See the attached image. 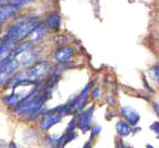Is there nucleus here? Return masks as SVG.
<instances>
[{"mask_svg": "<svg viewBox=\"0 0 159 148\" xmlns=\"http://www.w3.org/2000/svg\"><path fill=\"white\" fill-rule=\"evenodd\" d=\"M39 19L35 16H22L13 20V23L6 32V37L15 42H20L30 35V32L37 27Z\"/></svg>", "mask_w": 159, "mask_h": 148, "instance_id": "1", "label": "nucleus"}, {"mask_svg": "<svg viewBox=\"0 0 159 148\" xmlns=\"http://www.w3.org/2000/svg\"><path fill=\"white\" fill-rule=\"evenodd\" d=\"M62 117L63 115H62V112H61V106H57L53 109L47 111L45 113H43L42 117H41L40 127H41L42 131H49L52 126L60 123Z\"/></svg>", "mask_w": 159, "mask_h": 148, "instance_id": "2", "label": "nucleus"}, {"mask_svg": "<svg viewBox=\"0 0 159 148\" xmlns=\"http://www.w3.org/2000/svg\"><path fill=\"white\" fill-rule=\"evenodd\" d=\"M91 86H92V82L87 84L86 86L82 90V92L77 95L76 99H74V101L70 102V103L72 104L74 113H76V112H81L83 109H84L85 105H86L87 99H89V94H91Z\"/></svg>", "mask_w": 159, "mask_h": 148, "instance_id": "3", "label": "nucleus"}, {"mask_svg": "<svg viewBox=\"0 0 159 148\" xmlns=\"http://www.w3.org/2000/svg\"><path fill=\"white\" fill-rule=\"evenodd\" d=\"M93 113H94V106L84 112H81L77 115V127L83 133H86L87 131L91 129V121H92Z\"/></svg>", "mask_w": 159, "mask_h": 148, "instance_id": "4", "label": "nucleus"}, {"mask_svg": "<svg viewBox=\"0 0 159 148\" xmlns=\"http://www.w3.org/2000/svg\"><path fill=\"white\" fill-rule=\"evenodd\" d=\"M20 12V7L13 3L6 2L0 5V23L5 22L10 18L15 17L17 13Z\"/></svg>", "mask_w": 159, "mask_h": 148, "instance_id": "5", "label": "nucleus"}, {"mask_svg": "<svg viewBox=\"0 0 159 148\" xmlns=\"http://www.w3.org/2000/svg\"><path fill=\"white\" fill-rule=\"evenodd\" d=\"M74 55V50L71 47H61L57 49L53 53V58L59 63H66L71 61Z\"/></svg>", "mask_w": 159, "mask_h": 148, "instance_id": "6", "label": "nucleus"}, {"mask_svg": "<svg viewBox=\"0 0 159 148\" xmlns=\"http://www.w3.org/2000/svg\"><path fill=\"white\" fill-rule=\"evenodd\" d=\"M48 31H49V29H48V27L45 25V23L39 22L37 25V27H35L34 29L30 32V35H28V39H29V41L34 43V42H38L41 39H43V38L47 35Z\"/></svg>", "mask_w": 159, "mask_h": 148, "instance_id": "7", "label": "nucleus"}, {"mask_svg": "<svg viewBox=\"0 0 159 148\" xmlns=\"http://www.w3.org/2000/svg\"><path fill=\"white\" fill-rule=\"evenodd\" d=\"M120 114H122L123 117H124L130 125H136L139 122V119H140V116H139L138 112L135 111L133 107L122 106L120 107Z\"/></svg>", "mask_w": 159, "mask_h": 148, "instance_id": "8", "label": "nucleus"}, {"mask_svg": "<svg viewBox=\"0 0 159 148\" xmlns=\"http://www.w3.org/2000/svg\"><path fill=\"white\" fill-rule=\"evenodd\" d=\"M61 22H62V18L59 12H52L50 13L45 19V25L48 29L51 31H59L61 28Z\"/></svg>", "mask_w": 159, "mask_h": 148, "instance_id": "9", "label": "nucleus"}, {"mask_svg": "<svg viewBox=\"0 0 159 148\" xmlns=\"http://www.w3.org/2000/svg\"><path fill=\"white\" fill-rule=\"evenodd\" d=\"M15 58L18 60L20 65H29V64H32L33 62L37 60V54L29 49L21 52L19 54H17Z\"/></svg>", "mask_w": 159, "mask_h": 148, "instance_id": "10", "label": "nucleus"}, {"mask_svg": "<svg viewBox=\"0 0 159 148\" xmlns=\"http://www.w3.org/2000/svg\"><path fill=\"white\" fill-rule=\"evenodd\" d=\"M116 131L120 137H127L133 133V128L130 127V124L128 122H118L116 124Z\"/></svg>", "mask_w": 159, "mask_h": 148, "instance_id": "11", "label": "nucleus"}, {"mask_svg": "<svg viewBox=\"0 0 159 148\" xmlns=\"http://www.w3.org/2000/svg\"><path fill=\"white\" fill-rule=\"evenodd\" d=\"M21 99H22V97L20 96L19 94L12 93V94H10V95H8V96H6L5 99H3V103L7 104L8 106H16V105H17Z\"/></svg>", "mask_w": 159, "mask_h": 148, "instance_id": "12", "label": "nucleus"}, {"mask_svg": "<svg viewBox=\"0 0 159 148\" xmlns=\"http://www.w3.org/2000/svg\"><path fill=\"white\" fill-rule=\"evenodd\" d=\"M101 131H102V126H99V125L92 126V127H91V141H92L93 138H95L96 136H98Z\"/></svg>", "mask_w": 159, "mask_h": 148, "instance_id": "13", "label": "nucleus"}, {"mask_svg": "<svg viewBox=\"0 0 159 148\" xmlns=\"http://www.w3.org/2000/svg\"><path fill=\"white\" fill-rule=\"evenodd\" d=\"M77 127V117H74V118L71 119V122L69 123V125H67V128L65 132H74V129Z\"/></svg>", "mask_w": 159, "mask_h": 148, "instance_id": "14", "label": "nucleus"}, {"mask_svg": "<svg viewBox=\"0 0 159 148\" xmlns=\"http://www.w3.org/2000/svg\"><path fill=\"white\" fill-rule=\"evenodd\" d=\"M33 0H9L10 3H13V5H17L19 7L21 6H25V5H29V3L32 2Z\"/></svg>", "mask_w": 159, "mask_h": 148, "instance_id": "15", "label": "nucleus"}, {"mask_svg": "<svg viewBox=\"0 0 159 148\" xmlns=\"http://www.w3.org/2000/svg\"><path fill=\"white\" fill-rule=\"evenodd\" d=\"M150 129L157 134V138H159V122H155L150 125Z\"/></svg>", "mask_w": 159, "mask_h": 148, "instance_id": "16", "label": "nucleus"}, {"mask_svg": "<svg viewBox=\"0 0 159 148\" xmlns=\"http://www.w3.org/2000/svg\"><path fill=\"white\" fill-rule=\"evenodd\" d=\"M152 107H154V112L156 113V115L159 117V104L158 103H154V104H152Z\"/></svg>", "mask_w": 159, "mask_h": 148, "instance_id": "17", "label": "nucleus"}, {"mask_svg": "<svg viewBox=\"0 0 159 148\" xmlns=\"http://www.w3.org/2000/svg\"><path fill=\"white\" fill-rule=\"evenodd\" d=\"M8 148H19V147H18L15 141H10V143L8 144Z\"/></svg>", "mask_w": 159, "mask_h": 148, "instance_id": "18", "label": "nucleus"}, {"mask_svg": "<svg viewBox=\"0 0 159 148\" xmlns=\"http://www.w3.org/2000/svg\"><path fill=\"white\" fill-rule=\"evenodd\" d=\"M146 148H155V147H152V145H147V146H146Z\"/></svg>", "mask_w": 159, "mask_h": 148, "instance_id": "19", "label": "nucleus"}]
</instances>
